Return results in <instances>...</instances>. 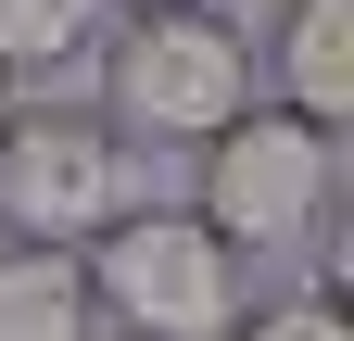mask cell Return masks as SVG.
<instances>
[{
  "label": "cell",
  "mask_w": 354,
  "mask_h": 341,
  "mask_svg": "<svg viewBox=\"0 0 354 341\" xmlns=\"http://www.w3.org/2000/svg\"><path fill=\"white\" fill-rule=\"evenodd\" d=\"M127 202V139L102 126V101H13L0 114V240L76 253Z\"/></svg>",
  "instance_id": "cell-4"
},
{
  "label": "cell",
  "mask_w": 354,
  "mask_h": 341,
  "mask_svg": "<svg viewBox=\"0 0 354 341\" xmlns=\"http://www.w3.org/2000/svg\"><path fill=\"white\" fill-rule=\"evenodd\" d=\"M0 114H13V89H0Z\"/></svg>",
  "instance_id": "cell-10"
},
{
  "label": "cell",
  "mask_w": 354,
  "mask_h": 341,
  "mask_svg": "<svg viewBox=\"0 0 354 341\" xmlns=\"http://www.w3.org/2000/svg\"><path fill=\"white\" fill-rule=\"evenodd\" d=\"M0 341H102V316H88V278H76V253L0 240Z\"/></svg>",
  "instance_id": "cell-7"
},
{
  "label": "cell",
  "mask_w": 354,
  "mask_h": 341,
  "mask_svg": "<svg viewBox=\"0 0 354 341\" xmlns=\"http://www.w3.org/2000/svg\"><path fill=\"white\" fill-rule=\"evenodd\" d=\"M228 341H354V304H342V278H291L266 304H241Z\"/></svg>",
  "instance_id": "cell-8"
},
{
  "label": "cell",
  "mask_w": 354,
  "mask_h": 341,
  "mask_svg": "<svg viewBox=\"0 0 354 341\" xmlns=\"http://www.w3.org/2000/svg\"><path fill=\"white\" fill-rule=\"evenodd\" d=\"M190 215L228 253H304L342 240V126H304L291 101H253L241 126L203 139V190Z\"/></svg>",
  "instance_id": "cell-3"
},
{
  "label": "cell",
  "mask_w": 354,
  "mask_h": 341,
  "mask_svg": "<svg viewBox=\"0 0 354 341\" xmlns=\"http://www.w3.org/2000/svg\"><path fill=\"white\" fill-rule=\"evenodd\" d=\"M253 76L304 126H342L354 114V0H279V26L253 38Z\"/></svg>",
  "instance_id": "cell-5"
},
{
  "label": "cell",
  "mask_w": 354,
  "mask_h": 341,
  "mask_svg": "<svg viewBox=\"0 0 354 341\" xmlns=\"http://www.w3.org/2000/svg\"><path fill=\"white\" fill-rule=\"evenodd\" d=\"M114 13H165V0H114Z\"/></svg>",
  "instance_id": "cell-9"
},
{
  "label": "cell",
  "mask_w": 354,
  "mask_h": 341,
  "mask_svg": "<svg viewBox=\"0 0 354 341\" xmlns=\"http://www.w3.org/2000/svg\"><path fill=\"white\" fill-rule=\"evenodd\" d=\"M114 38V0H0V89H51Z\"/></svg>",
  "instance_id": "cell-6"
},
{
  "label": "cell",
  "mask_w": 354,
  "mask_h": 341,
  "mask_svg": "<svg viewBox=\"0 0 354 341\" xmlns=\"http://www.w3.org/2000/svg\"><path fill=\"white\" fill-rule=\"evenodd\" d=\"M76 278L114 341H228V316H241V253L190 202H114L76 240Z\"/></svg>",
  "instance_id": "cell-2"
},
{
  "label": "cell",
  "mask_w": 354,
  "mask_h": 341,
  "mask_svg": "<svg viewBox=\"0 0 354 341\" xmlns=\"http://www.w3.org/2000/svg\"><path fill=\"white\" fill-rule=\"evenodd\" d=\"M253 101H266V76H253V38L215 13V0L114 13V38H102V126H114V139L203 152L215 126H241Z\"/></svg>",
  "instance_id": "cell-1"
}]
</instances>
